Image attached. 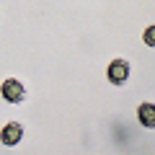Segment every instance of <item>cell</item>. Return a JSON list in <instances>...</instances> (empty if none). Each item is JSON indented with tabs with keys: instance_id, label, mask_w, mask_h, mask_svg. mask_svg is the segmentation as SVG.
<instances>
[{
	"instance_id": "obj_4",
	"label": "cell",
	"mask_w": 155,
	"mask_h": 155,
	"mask_svg": "<svg viewBox=\"0 0 155 155\" xmlns=\"http://www.w3.org/2000/svg\"><path fill=\"white\" fill-rule=\"evenodd\" d=\"M137 116H140V124L147 129L155 127V104H142L137 109Z\"/></svg>"
},
{
	"instance_id": "obj_3",
	"label": "cell",
	"mask_w": 155,
	"mask_h": 155,
	"mask_svg": "<svg viewBox=\"0 0 155 155\" xmlns=\"http://www.w3.org/2000/svg\"><path fill=\"white\" fill-rule=\"evenodd\" d=\"M23 137V127L18 122H8L5 127L0 129V142L5 145V147H13V145H18Z\"/></svg>"
},
{
	"instance_id": "obj_5",
	"label": "cell",
	"mask_w": 155,
	"mask_h": 155,
	"mask_svg": "<svg viewBox=\"0 0 155 155\" xmlns=\"http://www.w3.org/2000/svg\"><path fill=\"white\" fill-rule=\"evenodd\" d=\"M145 44H147V47L155 44V26H147V28H145Z\"/></svg>"
},
{
	"instance_id": "obj_1",
	"label": "cell",
	"mask_w": 155,
	"mask_h": 155,
	"mask_svg": "<svg viewBox=\"0 0 155 155\" xmlns=\"http://www.w3.org/2000/svg\"><path fill=\"white\" fill-rule=\"evenodd\" d=\"M0 93H3V98H5L8 104H21L23 96H26V88H23L21 80L8 78V80H3V85H0Z\"/></svg>"
},
{
	"instance_id": "obj_2",
	"label": "cell",
	"mask_w": 155,
	"mask_h": 155,
	"mask_svg": "<svg viewBox=\"0 0 155 155\" xmlns=\"http://www.w3.org/2000/svg\"><path fill=\"white\" fill-rule=\"evenodd\" d=\"M106 78H109V83H114V85H124L129 80V62L127 60H114L106 67Z\"/></svg>"
}]
</instances>
